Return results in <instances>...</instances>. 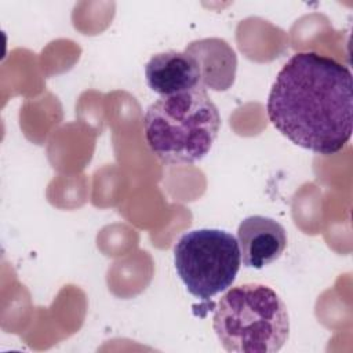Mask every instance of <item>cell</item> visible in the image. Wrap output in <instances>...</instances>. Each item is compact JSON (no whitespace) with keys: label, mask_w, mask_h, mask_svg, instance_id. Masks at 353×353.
I'll return each mask as SVG.
<instances>
[{"label":"cell","mask_w":353,"mask_h":353,"mask_svg":"<svg viewBox=\"0 0 353 353\" xmlns=\"http://www.w3.org/2000/svg\"><path fill=\"white\" fill-rule=\"evenodd\" d=\"M266 110L273 127L296 146L335 154L352 137V73L330 57L296 52L279 70Z\"/></svg>","instance_id":"cell-1"},{"label":"cell","mask_w":353,"mask_h":353,"mask_svg":"<svg viewBox=\"0 0 353 353\" xmlns=\"http://www.w3.org/2000/svg\"><path fill=\"white\" fill-rule=\"evenodd\" d=\"M221 128V114L207 90L161 97L143 116L148 146L164 164L183 165L204 159Z\"/></svg>","instance_id":"cell-2"},{"label":"cell","mask_w":353,"mask_h":353,"mask_svg":"<svg viewBox=\"0 0 353 353\" xmlns=\"http://www.w3.org/2000/svg\"><path fill=\"white\" fill-rule=\"evenodd\" d=\"M214 331L226 352L274 353L290 335V317L280 295L269 285H234L219 299Z\"/></svg>","instance_id":"cell-3"},{"label":"cell","mask_w":353,"mask_h":353,"mask_svg":"<svg viewBox=\"0 0 353 353\" xmlns=\"http://www.w3.org/2000/svg\"><path fill=\"white\" fill-rule=\"evenodd\" d=\"M175 270L186 290L207 301L232 287L240 270L237 239L221 229H196L174 247Z\"/></svg>","instance_id":"cell-4"},{"label":"cell","mask_w":353,"mask_h":353,"mask_svg":"<svg viewBox=\"0 0 353 353\" xmlns=\"http://www.w3.org/2000/svg\"><path fill=\"white\" fill-rule=\"evenodd\" d=\"M237 243L243 265L262 269L281 256L287 247V232L273 218L252 215L240 222Z\"/></svg>","instance_id":"cell-5"},{"label":"cell","mask_w":353,"mask_h":353,"mask_svg":"<svg viewBox=\"0 0 353 353\" xmlns=\"http://www.w3.org/2000/svg\"><path fill=\"white\" fill-rule=\"evenodd\" d=\"M148 87L160 97H170L200 87L199 68L185 51L154 54L145 66Z\"/></svg>","instance_id":"cell-6"},{"label":"cell","mask_w":353,"mask_h":353,"mask_svg":"<svg viewBox=\"0 0 353 353\" xmlns=\"http://www.w3.org/2000/svg\"><path fill=\"white\" fill-rule=\"evenodd\" d=\"M189 54L200 74V87L214 91H226L234 83L237 57L234 50L218 37L192 41L183 50Z\"/></svg>","instance_id":"cell-7"}]
</instances>
